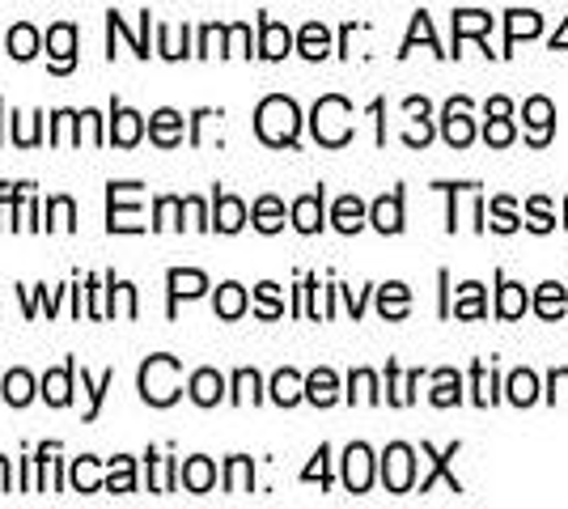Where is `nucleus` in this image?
Returning a JSON list of instances; mask_svg holds the SVG:
<instances>
[{
  "label": "nucleus",
  "instance_id": "nucleus-1",
  "mask_svg": "<svg viewBox=\"0 0 568 509\" xmlns=\"http://www.w3.org/2000/svg\"><path fill=\"white\" fill-rule=\"evenodd\" d=\"M297 128H302V115H297V102L293 98H263L260 115H255V132H260L267 145H293L297 141Z\"/></svg>",
  "mask_w": 568,
  "mask_h": 509
},
{
  "label": "nucleus",
  "instance_id": "nucleus-2",
  "mask_svg": "<svg viewBox=\"0 0 568 509\" xmlns=\"http://www.w3.org/2000/svg\"><path fill=\"white\" fill-rule=\"evenodd\" d=\"M314 136L332 149H339L353 136V106L339 94L318 98V106H314Z\"/></svg>",
  "mask_w": 568,
  "mask_h": 509
},
{
  "label": "nucleus",
  "instance_id": "nucleus-3",
  "mask_svg": "<svg viewBox=\"0 0 568 509\" xmlns=\"http://www.w3.org/2000/svg\"><path fill=\"white\" fill-rule=\"evenodd\" d=\"M141 395L158 408L174 404L179 399V362L174 357H149V365L141 369Z\"/></svg>",
  "mask_w": 568,
  "mask_h": 509
},
{
  "label": "nucleus",
  "instance_id": "nucleus-4",
  "mask_svg": "<svg viewBox=\"0 0 568 509\" xmlns=\"http://www.w3.org/2000/svg\"><path fill=\"white\" fill-rule=\"evenodd\" d=\"M382 480L390 492H407V488L416 485V455H412V446H386V455H382Z\"/></svg>",
  "mask_w": 568,
  "mask_h": 509
},
{
  "label": "nucleus",
  "instance_id": "nucleus-5",
  "mask_svg": "<svg viewBox=\"0 0 568 509\" xmlns=\"http://www.w3.org/2000/svg\"><path fill=\"white\" fill-rule=\"evenodd\" d=\"M521 120H526V141L530 145H547L551 141V128H556V106L547 98L535 94L521 106Z\"/></svg>",
  "mask_w": 568,
  "mask_h": 509
},
{
  "label": "nucleus",
  "instance_id": "nucleus-6",
  "mask_svg": "<svg viewBox=\"0 0 568 509\" xmlns=\"http://www.w3.org/2000/svg\"><path fill=\"white\" fill-rule=\"evenodd\" d=\"M374 480V455H369V446H348V455H344V485L353 488V492H365Z\"/></svg>",
  "mask_w": 568,
  "mask_h": 509
},
{
  "label": "nucleus",
  "instance_id": "nucleus-7",
  "mask_svg": "<svg viewBox=\"0 0 568 509\" xmlns=\"http://www.w3.org/2000/svg\"><path fill=\"white\" fill-rule=\"evenodd\" d=\"M446 141L454 149H467L475 141V123L467 120V98H454L446 106Z\"/></svg>",
  "mask_w": 568,
  "mask_h": 509
},
{
  "label": "nucleus",
  "instance_id": "nucleus-8",
  "mask_svg": "<svg viewBox=\"0 0 568 509\" xmlns=\"http://www.w3.org/2000/svg\"><path fill=\"white\" fill-rule=\"evenodd\" d=\"M48 48H51V64H55V73H69L72 48H77V30H72V26H55V30L48 34Z\"/></svg>",
  "mask_w": 568,
  "mask_h": 509
},
{
  "label": "nucleus",
  "instance_id": "nucleus-9",
  "mask_svg": "<svg viewBox=\"0 0 568 509\" xmlns=\"http://www.w3.org/2000/svg\"><path fill=\"white\" fill-rule=\"evenodd\" d=\"M369 217H374V225H378L382 234H399V230H403V195L399 192L382 195Z\"/></svg>",
  "mask_w": 568,
  "mask_h": 509
},
{
  "label": "nucleus",
  "instance_id": "nucleus-10",
  "mask_svg": "<svg viewBox=\"0 0 568 509\" xmlns=\"http://www.w3.org/2000/svg\"><path fill=\"white\" fill-rule=\"evenodd\" d=\"M293 225H297L302 234H314V230L323 225V192H310L293 204Z\"/></svg>",
  "mask_w": 568,
  "mask_h": 509
},
{
  "label": "nucleus",
  "instance_id": "nucleus-11",
  "mask_svg": "<svg viewBox=\"0 0 568 509\" xmlns=\"http://www.w3.org/2000/svg\"><path fill=\"white\" fill-rule=\"evenodd\" d=\"M306 399L310 404H318V408H327V404H335L339 399V383H335L332 369H314L306 378Z\"/></svg>",
  "mask_w": 568,
  "mask_h": 509
},
{
  "label": "nucleus",
  "instance_id": "nucleus-12",
  "mask_svg": "<svg viewBox=\"0 0 568 509\" xmlns=\"http://www.w3.org/2000/svg\"><path fill=\"white\" fill-rule=\"evenodd\" d=\"M526 311H530V297H526V289H521V285H514V281H500L497 315L500 318H521Z\"/></svg>",
  "mask_w": 568,
  "mask_h": 509
},
{
  "label": "nucleus",
  "instance_id": "nucleus-13",
  "mask_svg": "<svg viewBox=\"0 0 568 509\" xmlns=\"http://www.w3.org/2000/svg\"><path fill=\"white\" fill-rule=\"evenodd\" d=\"M568 306V293L565 285H556V281H547V285H539V293H535V311L544 318H560Z\"/></svg>",
  "mask_w": 568,
  "mask_h": 509
},
{
  "label": "nucleus",
  "instance_id": "nucleus-14",
  "mask_svg": "<svg viewBox=\"0 0 568 509\" xmlns=\"http://www.w3.org/2000/svg\"><path fill=\"white\" fill-rule=\"evenodd\" d=\"M221 374H213V369H200L195 378H191V399L200 404V408H213L216 399H221Z\"/></svg>",
  "mask_w": 568,
  "mask_h": 509
},
{
  "label": "nucleus",
  "instance_id": "nucleus-15",
  "mask_svg": "<svg viewBox=\"0 0 568 509\" xmlns=\"http://www.w3.org/2000/svg\"><path fill=\"white\" fill-rule=\"evenodd\" d=\"M539 30H544V18H539V13H526V9H514V13H509V22H505L509 48H514L518 39H535Z\"/></svg>",
  "mask_w": 568,
  "mask_h": 509
},
{
  "label": "nucleus",
  "instance_id": "nucleus-16",
  "mask_svg": "<svg viewBox=\"0 0 568 509\" xmlns=\"http://www.w3.org/2000/svg\"><path fill=\"white\" fill-rule=\"evenodd\" d=\"M302 395H306V383H302L293 369H281V374L272 378V399H276V404H284V408H293Z\"/></svg>",
  "mask_w": 568,
  "mask_h": 509
},
{
  "label": "nucleus",
  "instance_id": "nucleus-17",
  "mask_svg": "<svg viewBox=\"0 0 568 509\" xmlns=\"http://www.w3.org/2000/svg\"><path fill=\"white\" fill-rule=\"evenodd\" d=\"M488 30H493V18H488V13H479V9H467V13L458 9V13H454V34H458V43H463L467 34L484 39Z\"/></svg>",
  "mask_w": 568,
  "mask_h": 509
},
{
  "label": "nucleus",
  "instance_id": "nucleus-18",
  "mask_svg": "<svg viewBox=\"0 0 568 509\" xmlns=\"http://www.w3.org/2000/svg\"><path fill=\"white\" fill-rule=\"evenodd\" d=\"M149 132H153V141H158V145H174V141L183 136V115H174V111H158V115L149 120Z\"/></svg>",
  "mask_w": 568,
  "mask_h": 509
},
{
  "label": "nucleus",
  "instance_id": "nucleus-19",
  "mask_svg": "<svg viewBox=\"0 0 568 509\" xmlns=\"http://www.w3.org/2000/svg\"><path fill=\"white\" fill-rule=\"evenodd\" d=\"M365 225V204L356 200V195H344L339 204H335V230H344V234H356Z\"/></svg>",
  "mask_w": 568,
  "mask_h": 509
},
{
  "label": "nucleus",
  "instance_id": "nucleus-20",
  "mask_svg": "<svg viewBox=\"0 0 568 509\" xmlns=\"http://www.w3.org/2000/svg\"><path fill=\"white\" fill-rule=\"evenodd\" d=\"M509 399H514L518 408L535 404V399H539V378H535L530 369H514V374H509Z\"/></svg>",
  "mask_w": 568,
  "mask_h": 509
},
{
  "label": "nucleus",
  "instance_id": "nucleus-21",
  "mask_svg": "<svg viewBox=\"0 0 568 509\" xmlns=\"http://www.w3.org/2000/svg\"><path fill=\"white\" fill-rule=\"evenodd\" d=\"M407 306H412V293H407V285H382V297H378V311L386 318H403L407 315Z\"/></svg>",
  "mask_w": 568,
  "mask_h": 509
},
{
  "label": "nucleus",
  "instance_id": "nucleus-22",
  "mask_svg": "<svg viewBox=\"0 0 568 509\" xmlns=\"http://www.w3.org/2000/svg\"><path fill=\"white\" fill-rule=\"evenodd\" d=\"M454 315L458 318H484V285H458V302H454Z\"/></svg>",
  "mask_w": 568,
  "mask_h": 509
},
{
  "label": "nucleus",
  "instance_id": "nucleus-23",
  "mask_svg": "<svg viewBox=\"0 0 568 509\" xmlns=\"http://www.w3.org/2000/svg\"><path fill=\"white\" fill-rule=\"evenodd\" d=\"M242 221H246L242 200H234V195H216V230L234 234V230H242Z\"/></svg>",
  "mask_w": 568,
  "mask_h": 509
},
{
  "label": "nucleus",
  "instance_id": "nucleus-24",
  "mask_svg": "<svg viewBox=\"0 0 568 509\" xmlns=\"http://www.w3.org/2000/svg\"><path fill=\"white\" fill-rule=\"evenodd\" d=\"M332 51V34H327V26L310 22L306 30H302V55L306 60H323Z\"/></svg>",
  "mask_w": 568,
  "mask_h": 509
},
{
  "label": "nucleus",
  "instance_id": "nucleus-25",
  "mask_svg": "<svg viewBox=\"0 0 568 509\" xmlns=\"http://www.w3.org/2000/svg\"><path fill=\"white\" fill-rule=\"evenodd\" d=\"M463 399V378L454 374V369H437V390H433V404L437 408H450Z\"/></svg>",
  "mask_w": 568,
  "mask_h": 509
},
{
  "label": "nucleus",
  "instance_id": "nucleus-26",
  "mask_svg": "<svg viewBox=\"0 0 568 509\" xmlns=\"http://www.w3.org/2000/svg\"><path fill=\"white\" fill-rule=\"evenodd\" d=\"M288 48H293V39H288V30H284L281 22H263V55L267 60H281V55H288Z\"/></svg>",
  "mask_w": 568,
  "mask_h": 509
},
{
  "label": "nucleus",
  "instance_id": "nucleus-27",
  "mask_svg": "<svg viewBox=\"0 0 568 509\" xmlns=\"http://www.w3.org/2000/svg\"><path fill=\"white\" fill-rule=\"evenodd\" d=\"M255 225H260L263 234H276L284 225V204L276 195H263L260 204H255Z\"/></svg>",
  "mask_w": 568,
  "mask_h": 509
},
{
  "label": "nucleus",
  "instance_id": "nucleus-28",
  "mask_svg": "<svg viewBox=\"0 0 568 509\" xmlns=\"http://www.w3.org/2000/svg\"><path fill=\"white\" fill-rule=\"evenodd\" d=\"M213 480H216V471L209 459H191L187 467H183V485H187L191 492H209Z\"/></svg>",
  "mask_w": 568,
  "mask_h": 509
},
{
  "label": "nucleus",
  "instance_id": "nucleus-29",
  "mask_svg": "<svg viewBox=\"0 0 568 509\" xmlns=\"http://www.w3.org/2000/svg\"><path fill=\"white\" fill-rule=\"evenodd\" d=\"M242 311H246V289H242V285H221V289H216V315L237 318Z\"/></svg>",
  "mask_w": 568,
  "mask_h": 509
},
{
  "label": "nucleus",
  "instance_id": "nucleus-30",
  "mask_svg": "<svg viewBox=\"0 0 568 509\" xmlns=\"http://www.w3.org/2000/svg\"><path fill=\"white\" fill-rule=\"evenodd\" d=\"M204 289H209L204 272H170V293L174 297H200Z\"/></svg>",
  "mask_w": 568,
  "mask_h": 509
},
{
  "label": "nucleus",
  "instance_id": "nucleus-31",
  "mask_svg": "<svg viewBox=\"0 0 568 509\" xmlns=\"http://www.w3.org/2000/svg\"><path fill=\"white\" fill-rule=\"evenodd\" d=\"M69 378H72V365H64V369H55V374L43 378V395H48V404H55V408H64V404H69Z\"/></svg>",
  "mask_w": 568,
  "mask_h": 509
},
{
  "label": "nucleus",
  "instance_id": "nucleus-32",
  "mask_svg": "<svg viewBox=\"0 0 568 509\" xmlns=\"http://www.w3.org/2000/svg\"><path fill=\"white\" fill-rule=\"evenodd\" d=\"M39 51V34L30 30V26H13L9 30V55H18V60H30Z\"/></svg>",
  "mask_w": 568,
  "mask_h": 509
},
{
  "label": "nucleus",
  "instance_id": "nucleus-33",
  "mask_svg": "<svg viewBox=\"0 0 568 509\" xmlns=\"http://www.w3.org/2000/svg\"><path fill=\"white\" fill-rule=\"evenodd\" d=\"M136 141H141V115L115 111V145H136Z\"/></svg>",
  "mask_w": 568,
  "mask_h": 509
},
{
  "label": "nucleus",
  "instance_id": "nucleus-34",
  "mask_svg": "<svg viewBox=\"0 0 568 509\" xmlns=\"http://www.w3.org/2000/svg\"><path fill=\"white\" fill-rule=\"evenodd\" d=\"M34 383H30V374H26V369H13V374H9V378H4V399H9V404H13V408H22L26 399H30V395H34Z\"/></svg>",
  "mask_w": 568,
  "mask_h": 509
},
{
  "label": "nucleus",
  "instance_id": "nucleus-35",
  "mask_svg": "<svg viewBox=\"0 0 568 509\" xmlns=\"http://www.w3.org/2000/svg\"><path fill=\"white\" fill-rule=\"evenodd\" d=\"M484 141H488L493 149H505V145H509V141H514V123H509V115H488Z\"/></svg>",
  "mask_w": 568,
  "mask_h": 509
},
{
  "label": "nucleus",
  "instance_id": "nucleus-36",
  "mask_svg": "<svg viewBox=\"0 0 568 509\" xmlns=\"http://www.w3.org/2000/svg\"><path fill=\"white\" fill-rule=\"evenodd\" d=\"M493 230H500V234L518 230V213H514V200H509V195H497V200H493Z\"/></svg>",
  "mask_w": 568,
  "mask_h": 509
},
{
  "label": "nucleus",
  "instance_id": "nucleus-37",
  "mask_svg": "<svg viewBox=\"0 0 568 509\" xmlns=\"http://www.w3.org/2000/svg\"><path fill=\"white\" fill-rule=\"evenodd\" d=\"M353 399H365V404H374L378 399V378L369 374V369H356L353 374V390H348Z\"/></svg>",
  "mask_w": 568,
  "mask_h": 509
},
{
  "label": "nucleus",
  "instance_id": "nucleus-38",
  "mask_svg": "<svg viewBox=\"0 0 568 509\" xmlns=\"http://www.w3.org/2000/svg\"><path fill=\"white\" fill-rule=\"evenodd\" d=\"M234 383H237V395H234L237 404H246V399L255 404V399H260V374H255V369H242Z\"/></svg>",
  "mask_w": 568,
  "mask_h": 509
},
{
  "label": "nucleus",
  "instance_id": "nucleus-39",
  "mask_svg": "<svg viewBox=\"0 0 568 509\" xmlns=\"http://www.w3.org/2000/svg\"><path fill=\"white\" fill-rule=\"evenodd\" d=\"M526 217H530V225H535L539 234H547V230L556 225V221H551V208H547V200H544V195H535V200H530V208H526Z\"/></svg>",
  "mask_w": 568,
  "mask_h": 509
},
{
  "label": "nucleus",
  "instance_id": "nucleus-40",
  "mask_svg": "<svg viewBox=\"0 0 568 509\" xmlns=\"http://www.w3.org/2000/svg\"><path fill=\"white\" fill-rule=\"evenodd\" d=\"M475 404H497V390L488 378V365H475Z\"/></svg>",
  "mask_w": 568,
  "mask_h": 509
},
{
  "label": "nucleus",
  "instance_id": "nucleus-41",
  "mask_svg": "<svg viewBox=\"0 0 568 509\" xmlns=\"http://www.w3.org/2000/svg\"><path fill=\"white\" fill-rule=\"evenodd\" d=\"M72 485L81 488V492H94L98 488V476H94V459H81L72 467Z\"/></svg>",
  "mask_w": 568,
  "mask_h": 509
},
{
  "label": "nucleus",
  "instance_id": "nucleus-42",
  "mask_svg": "<svg viewBox=\"0 0 568 509\" xmlns=\"http://www.w3.org/2000/svg\"><path fill=\"white\" fill-rule=\"evenodd\" d=\"M251 485V459H234L230 462V492H246Z\"/></svg>",
  "mask_w": 568,
  "mask_h": 509
},
{
  "label": "nucleus",
  "instance_id": "nucleus-43",
  "mask_svg": "<svg viewBox=\"0 0 568 509\" xmlns=\"http://www.w3.org/2000/svg\"><path fill=\"white\" fill-rule=\"evenodd\" d=\"M111 488L115 492H132V459H115V467H111Z\"/></svg>",
  "mask_w": 568,
  "mask_h": 509
},
{
  "label": "nucleus",
  "instance_id": "nucleus-44",
  "mask_svg": "<svg viewBox=\"0 0 568 509\" xmlns=\"http://www.w3.org/2000/svg\"><path fill=\"white\" fill-rule=\"evenodd\" d=\"M260 311L267 318L281 315V297H276V285H260Z\"/></svg>",
  "mask_w": 568,
  "mask_h": 509
},
{
  "label": "nucleus",
  "instance_id": "nucleus-45",
  "mask_svg": "<svg viewBox=\"0 0 568 509\" xmlns=\"http://www.w3.org/2000/svg\"><path fill=\"white\" fill-rule=\"evenodd\" d=\"M314 459H318V462H310V467H306V480H323V485H327V480H332V476H327V459H332V455H327V446H323Z\"/></svg>",
  "mask_w": 568,
  "mask_h": 509
},
{
  "label": "nucleus",
  "instance_id": "nucleus-46",
  "mask_svg": "<svg viewBox=\"0 0 568 509\" xmlns=\"http://www.w3.org/2000/svg\"><path fill=\"white\" fill-rule=\"evenodd\" d=\"M51 217H55V225H64V230H69L72 225V200H55V204H51Z\"/></svg>",
  "mask_w": 568,
  "mask_h": 509
},
{
  "label": "nucleus",
  "instance_id": "nucleus-47",
  "mask_svg": "<svg viewBox=\"0 0 568 509\" xmlns=\"http://www.w3.org/2000/svg\"><path fill=\"white\" fill-rule=\"evenodd\" d=\"M488 115H514V102L509 98H493L488 102Z\"/></svg>",
  "mask_w": 568,
  "mask_h": 509
},
{
  "label": "nucleus",
  "instance_id": "nucleus-48",
  "mask_svg": "<svg viewBox=\"0 0 568 509\" xmlns=\"http://www.w3.org/2000/svg\"><path fill=\"white\" fill-rule=\"evenodd\" d=\"M551 51H565L568 55V18H565V26L556 30V39H551Z\"/></svg>",
  "mask_w": 568,
  "mask_h": 509
},
{
  "label": "nucleus",
  "instance_id": "nucleus-49",
  "mask_svg": "<svg viewBox=\"0 0 568 509\" xmlns=\"http://www.w3.org/2000/svg\"><path fill=\"white\" fill-rule=\"evenodd\" d=\"M9 488V471H4V459H0V492Z\"/></svg>",
  "mask_w": 568,
  "mask_h": 509
}]
</instances>
